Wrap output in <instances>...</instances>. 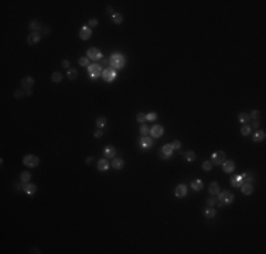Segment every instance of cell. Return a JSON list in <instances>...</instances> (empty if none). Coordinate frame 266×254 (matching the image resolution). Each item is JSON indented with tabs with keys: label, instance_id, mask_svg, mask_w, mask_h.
Masks as SVG:
<instances>
[{
	"label": "cell",
	"instance_id": "1",
	"mask_svg": "<svg viewBox=\"0 0 266 254\" xmlns=\"http://www.w3.org/2000/svg\"><path fill=\"white\" fill-rule=\"evenodd\" d=\"M125 64H126V58H125V55L119 54V52H115V54L110 55V58H109L110 68H113V69H122V68L125 66Z\"/></svg>",
	"mask_w": 266,
	"mask_h": 254
},
{
	"label": "cell",
	"instance_id": "2",
	"mask_svg": "<svg viewBox=\"0 0 266 254\" xmlns=\"http://www.w3.org/2000/svg\"><path fill=\"white\" fill-rule=\"evenodd\" d=\"M218 202L221 206H228L234 202V193L229 192V190H224L218 193Z\"/></svg>",
	"mask_w": 266,
	"mask_h": 254
},
{
	"label": "cell",
	"instance_id": "3",
	"mask_svg": "<svg viewBox=\"0 0 266 254\" xmlns=\"http://www.w3.org/2000/svg\"><path fill=\"white\" fill-rule=\"evenodd\" d=\"M102 66H101V64H91L89 66H88V74L91 76L92 79H95V78H99V76H102Z\"/></svg>",
	"mask_w": 266,
	"mask_h": 254
},
{
	"label": "cell",
	"instance_id": "4",
	"mask_svg": "<svg viewBox=\"0 0 266 254\" xmlns=\"http://www.w3.org/2000/svg\"><path fill=\"white\" fill-rule=\"evenodd\" d=\"M23 164L26 165V167H31V168H34V167H37V165L40 164V158L37 157V155L28 154V155H26V157L23 158Z\"/></svg>",
	"mask_w": 266,
	"mask_h": 254
},
{
	"label": "cell",
	"instance_id": "5",
	"mask_svg": "<svg viewBox=\"0 0 266 254\" xmlns=\"http://www.w3.org/2000/svg\"><path fill=\"white\" fill-rule=\"evenodd\" d=\"M102 78H104L105 82H113L115 81V78H116V69H113V68H110L108 66L106 69H104L102 72Z\"/></svg>",
	"mask_w": 266,
	"mask_h": 254
},
{
	"label": "cell",
	"instance_id": "6",
	"mask_svg": "<svg viewBox=\"0 0 266 254\" xmlns=\"http://www.w3.org/2000/svg\"><path fill=\"white\" fill-rule=\"evenodd\" d=\"M173 152H174V148L171 144H164L162 147V150H160V158L162 159H169L171 155H173Z\"/></svg>",
	"mask_w": 266,
	"mask_h": 254
},
{
	"label": "cell",
	"instance_id": "7",
	"mask_svg": "<svg viewBox=\"0 0 266 254\" xmlns=\"http://www.w3.org/2000/svg\"><path fill=\"white\" fill-rule=\"evenodd\" d=\"M86 57L89 58V59H92V61H99V59H102V52L99 51V48H89L88 50V52H86Z\"/></svg>",
	"mask_w": 266,
	"mask_h": 254
},
{
	"label": "cell",
	"instance_id": "8",
	"mask_svg": "<svg viewBox=\"0 0 266 254\" xmlns=\"http://www.w3.org/2000/svg\"><path fill=\"white\" fill-rule=\"evenodd\" d=\"M225 152L224 151H217L212 154V157H211V162L214 165H221L224 161H225Z\"/></svg>",
	"mask_w": 266,
	"mask_h": 254
},
{
	"label": "cell",
	"instance_id": "9",
	"mask_svg": "<svg viewBox=\"0 0 266 254\" xmlns=\"http://www.w3.org/2000/svg\"><path fill=\"white\" fill-rule=\"evenodd\" d=\"M139 146L142 147L143 150H149L153 147V140L147 136H142V139L139 140Z\"/></svg>",
	"mask_w": 266,
	"mask_h": 254
},
{
	"label": "cell",
	"instance_id": "10",
	"mask_svg": "<svg viewBox=\"0 0 266 254\" xmlns=\"http://www.w3.org/2000/svg\"><path fill=\"white\" fill-rule=\"evenodd\" d=\"M21 189H23L24 193H27V195H30V196H31V195H34V193L37 192V186H36L34 184L26 182V184H23V188H21Z\"/></svg>",
	"mask_w": 266,
	"mask_h": 254
},
{
	"label": "cell",
	"instance_id": "11",
	"mask_svg": "<svg viewBox=\"0 0 266 254\" xmlns=\"http://www.w3.org/2000/svg\"><path fill=\"white\" fill-rule=\"evenodd\" d=\"M91 35H92V30H91V27H88V25H85V27H82V28L79 30V37H81V40H84V41L89 40Z\"/></svg>",
	"mask_w": 266,
	"mask_h": 254
},
{
	"label": "cell",
	"instance_id": "12",
	"mask_svg": "<svg viewBox=\"0 0 266 254\" xmlns=\"http://www.w3.org/2000/svg\"><path fill=\"white\" fill-rule=\"evenodd\" d=\"M150 136H151L153 139H159V137H162V136H163V126H160V124L153 126L151 128H150Z\"/></svg>",
	"mask_w": 266,
	"mask_h": 254
},
{
	"label": "cell",
	"instance_id": "13",
	"mask_svg": "<svg viewBox=\"0 0 266 254\" xmlns=\"http://www.w3.org/2000/svg\"><path fill=\"white\" fill-rule=\"evenodd\" d=\"M187 192H188V188H187V185H184V184H180L174 190V193H175V196L177 198H184L186 195H187Z\"/></svg>",
	"mask_w": 266,
	"mask_h": 254
},
{
	"label": "cell",
	"instance_id": "14",
	"mask_svg": "<svg viewBox=\"0 0 266 254\" xmlns=\"http://www.w3.org/2000/svg\"><path fill=\"white\" fill-rule=\"evenodd\" d=\"M222 170H224V172H234L235 171V162L234 161H231V159H225L224 162H222Z\"/></svg>",
	"mask_w": 266,
	"mask_h": 254
},
{
	"label": "cell",
	"instance_id": "15",
	"mask_svg": "<svg viewBox=\"0 0 266 254\" xmlns=\"http://www.w3.org/2000/svg\"><path fill=\"white\" fill-rule=\"evenodd\" d=\"M245 182V179L242 177V174L241 175H234V177H231V185L235 186V188H241V185Z\"/></svg>",
	"mask_w": 266,
	"mask_h": 254
},
{
	"label": "cell",
	"instance_id": "16",
	"mask_svg": "<svg viewBox=\"0 0 266 254\" xmlns=\"http://www.w3.org/2000/svg\"><path fill=\"white\" fill-rule=\"evenodd\" d=\"M40 40H41V34L38 31H33L28 37H27V43L31 45V44H37Z\"/></svg>",
	"mask_w": 266,
	"mask_h": 254
},
{
	"label": "cell",
	"instance_id": "17",
	"mask_svg": "<svg viewBox=\"0 0 266 254\" xmlns=\"http://www.w3.org/2000/svg\"><path fill=\"white\" fill-rule=\"evenodd\" d=\"M104 155L105 158H115V155H116V148L113 146H106L104 150Z\"/></svg>",
	"mask_w": 266,
	"mask_h": 254
},
{
	"label": "cell",
	"instance_id": "18",
	"mask_svg": "<svg viewBox=\"0 0 266 254\" xmlns=\"http://www.w3.org/2000/svg\"><path fill=\"white\" fill-rule=\"evenodd\" d=\"M34 85V78L33 76H26V78H23L21 79V86L23 89H31V86Z\"/></svg>",
	"mask_w": 266,
	"mask_h": 254
},
{
	"label": "cell",
	"instance_id": "19",
	"mask_svg": "<svg viewBox=\"0 0 266 254\" xmlns=\"http://www.w3.org/2000/svg\"><path fill=\"white\" fill-rule=\"evenodd\" d=\"M241 190H242V193H244V195H246V196L252 195V192H253L252 184H249V182H244V184L241 185Z\"/></svg>",
	"mask_w": 266,
	"mask_h": 254
},
{
	"label": "cell",
	"instance_id": "20",
	"mask_svg": "<svg viewBox=\"0 0 266 254\" xmlns=\"http://www.w3.org/2000/svg\"><path fill=\"white\" fill-rule=\"evenodd\" d=\"M98 170L102 171V172L108 171V170H109V161H108L106 158L99 159V161H98Z\"/></svg>",
	"mask_w": 266,
	"mask_h": 254
},
{
	"label": "cell",
	"instance_id": "21",
	"mask_svg": "<svg viewBox=\"0 0 266 254\" xmlns=\"http://www.w3.org/2000/svg\"><path fill=\"white\" fill-rule=\"evenodd\" d=\"M125 167V161L122 158H112V168L113 170H122Z\"/></svg>",
	"mask_w": 266,
	"mask_h": 254
},
{
	"label": "cell",
	"instance_id": "22",
	"mask_svg": "<svg viewBox=\"0 0 266 254\" xmlns=\"http://www.w3.org/2000/svg\"><path fill=\"white\" fill-rule=\"evenodd\" d=\"M266 137V133L263 131V130H258L256 133L253 134V141L255 143H259V141H263Z\"/></svg>",
	"mask_w": 266,
	"mask_h": 254
},
{
	"label": "cell",
	"instance_id": "23",
	"mask_svg": "<svg viewBox=\"0 0 266 254\" xmlns=\"http://www.w3.org/2000/svg\"><path fill=\"white\" fill-rule=\"evenodd\" d=\"M208 190H209V193H211L212 196H214V195H218V193H220V185H218V182H212V184H209Z\"/></svg>",
	"mask_w": 266,
	"mask_h": 254
},
{
	"label": "cell",
	"instance_id": "24",
	"mask_svg": "<svg viewBox=\"0 0 266 254\" xmlns=\"http://www.w3.org/2000/svg\"><path fill=\"white\" fill-rule=\"evenodd\" d=\"M191 188L194 190H201L204 188V184H202L201 179H194L193 182H191Z\"/></svg>",
	"mask_w": 266,
	"mask_h": 254
},
{
	"label": "cell",
	"instance_id": "25",
	"mask_svg": "<svg viewBox=\"0 0 266 254\" xmlns=\"http://www.w3.org/2000/svg\"><path fill=\"white\" fill-rule=\"evenodd\" d=\"M30 30H33V31H38L40 28H43V25H41V23L40 21H37V20H33V21H30Z\"/></svg>",
	"mask_w": 266,
	"mask_h": 254
},
{
	"label": "cell",
	"instance_id": "26",
	"mask_svg": "<svg viewBox=\"0 0 266 254\" xmlns=\"http://www.w3.org/2000/svg\"><path fill=\"white\" fill-rule=\"evenodd\" d=\"M238 119H239V121L242 123V124H248L249 120H251V117H249V114L248 113H239L238 114Z\"/></svg>",
	"mask_w": 266,
	"mask_h": 254
},
{
	"label": "cell",
	"instance_id": "27",
	"mask_svg": "<svg viewBox=\"0 0 266 254\" xmlns=\"http://www.w3.org/2000/svg\"><path fill=\"white\" fill-rule=\"evenodd\" d=\"M77 76H78V72L77 69H74V68H70L68 72H67V78L70 79V81H74V79H77Z\"/></svg>",
	"mask_w": 266,
	"mask_h": 254
},
{
	"label": "cell",
	"instance_id": "28",
	"mask_svg": "<svg viewBox=\"0 0 266 254\" xmlns=\"http://www.w3.org/2000/svg\"><path fill=\"white\" fill-rule=\"evenodd\" d=\"M112 20H113L115 24H120V23L123 21V16H122L120 13H113V14H112Z\"/></svg>",
	"mask_w": 266,
	"mask_h": 254
},
{
	"label": "cell",
	"instance_id": "29",
	"mask_svg": "<svg viewBox=\"0 0 266 254\" xmlns=\"http://www.w3.org/2000/svg\"><path fill=\"white\" fill-rule=\"evenodd\" d=\"M184 158H186V161H187V162H193V161L195 159V152L194 151L184 152Z\"/></svg>",
	"mask_w": 266,
	"mask_h": 254
},
{
	"label": "cell",
	"instance_id": "30",
	"mask_svg": "<svg viewBox=\"0 0 266 254\" xmlns=\"http://www.w3.org/2000/svg\"><path fill=\"white\" fill-rule=\"evenodd\" d=\"M30 179H31V174H30V172H21V175H20V181H21L23 184L30 182Z\"/></svg>",
	"mask_w": 266,
	"mask_h": 254
},
{
	"label": "cell",
	"instance_id": "31",
	"mask_svg": "<svg viewBox=\"0 0 266 254\" xmlns=\"http://www.w3.org/2000/svg\"><path fill=\"white\" fill-rule=\"evenodd\" d=\"M252 131V127L249 126V124H244V126L241 127V134L242 136H249Z\"/></svg>",
	"mask_w": 266,
	"mask_h": 254
},
{
	"label": "cell",
	"instance_id": "32",
	"mask_svg": "<svg viewBox=\"0 0 266 254\" xmlns=\"http://www.w3.org/2000/svg\"><path fill=\"white\" fill-rule=\"evenodd\" d=\"M51 79L54 83H59L62 81V74H59V72H54L51 75Z\"/></svg>",
	"mask_w": 266,
	"mask_h": 254
},
{
	"label": "cell",
	"instance_id": "33",
	"mask_svg": "<svg viewBox=\"0 0 266 254\" xmlns=\"http://www.w3.org/2000/svg\"><path fill=\"white\" fill-rule=\"evenodd\" d=\"M204 215H205L207 219H212V217L215 216V209H214V208H207L205 212H204Z\"/></svg>",
	"mask_w": 266,
	"mask_h": 254
},
{
	"label": "cell",
	"instance_id": "34",
	"mask_svg": "<svg viewBox=\"0 0 266 254\" xmlns=\"http://www.w3.org/2000/svg\"><path fill=\"white\" fill-rule=\"evenodd\" d=\"M242 177H244V179H245V182H249V184H252V182H253L252 172H244V174H242Z\"/></svg>",
	"mask_w": 266,
	"mask_h": 254
},
{
	"label": "cell",
	"instance_id": "35",
	"mask_svg": "<svg viewBox=\"0 0 266 254\" xmlns=\"http://www.w3.org/2000/svg\"><path fill=\"white\" fill-rule=\"evenodd\" d=\"M96 126H98V128H104V127L106 126V119H105V117H98Z\"/></svg>",
	"mask_w": 266,
	"mask_h": 254
},
{
	"label": "cell",
	"instance_id": "36",
	"mask_svg": "<svg viewBox=\"0 0 266 254\" xmlns=\"http://www.w3.org/2000/svg\"><path fill=\"white\" fill-rule=\"evenodd\" d=\"M79 65L81 66H89V58L88 57H82V58H79Z\"/></svg>",
	"mask_w": 266,
	"mask_h": 254
},
{
	"label": "cell",
	"instance_id": "37",
	"mask_svg": "<svg viewBox=\"0 0 266 254\" xmlns=\"http://www.w3.org/2000/svg\"><path fill=\"white\" fill-rule=\"evenodd\" d=\"M140 134L142 136H147V134H150V128L146 124H142L140 126Z\"/></svg>",
	"mask_w": 266,
	"mask_h": 254
},
{
	"label": "cell",
	"instance_id": "38",
	"mask_svg": "<svg viewBox=\"0 0 266 254\" xmlns=\"http://www.w3.org/2000/svg\"><path fill=\"white\" fill-rule=\"evenodd\" d=\"M211 168H212V162L211 161H204L202 162V170L204 171H209Z\"/></svg>",
	"mask_w": 266,
	"mask_h": 254
},
{
	"label": "cell",
	"instance_id": "39",
	"mask_svg": "<svg viewBox=\"0 0 266 254\" xmlns=\"http://www.w3.org/2000/svg\"><path fill=\"white\" fill-rule=\"evenodd\" d=\"M157 117H159V116H157V113H153V112H151V113H147V114H146V120H149V121H154Z\"/></svg>",
	"mask_w": 266,
	"mask_h": 254
},
{
	"label": "cell",
	"instance_id": "40",
	"mask_svg": "<svg viewBox=\"0 0 266 254\" xmlns=\"http://www.w3.org/2000/svg\"><path fill=\"white\" fill-rule=\"evenodd\" d=\"M215 203H217V199H215L214 196H211V198H208V199H207V206H208V208L215 206Z\"/></svg>",
	"mask_w": 266,
	"mask_h": 254
},
{
	"label": "cell",
	"instance_id": "41",
	"mask_svg": "<svg viewBox=\"0 0 266 254\" xmlns=\"http://www.w3.org/2000/svg\"><path fill=\"white\" fill-rule=\"evenodd\" d=\"M249 117L253 119V120H258V119H259V112H258V110H252V112L249 113Z\"/></svg>",
	"mask_w": 266,
	"mask_h": 254
},
{
	"label": "cell",
	"instance_id": "42",
	"mask_svg": "<svg viewBox=\"0 0 266 254\" xmlns=\"http://www.w3.org/2000/svg\"><path fill=\"white\" fill-rule=\"evenodd\" d=\"M24 95H26V92H23L21 89H17V90L14 92V97H16V99H20V97H23Z\"/></svg>",
	"mask_w": 266,
	"mask_h": 254
},
{
	"label": "cell",
	"instance_id": "43",
	"mask_svg": "<svg viewBox=\"0 0 266 254\" xmlns=\"http://www.w3.org/2000/svg\"><path fill=\"white\" fill-rule=\"evenodd\" d=\"M136 119H137V121H139V123H143V121L146 120V114L140 112V113L136 114Z\"/></svg>",
	"mask_w": 266,
	"mask_h": 254
},
{
	"label": "cell",
	"instance_id": "44",
	"mask_svg": "<svg viewBox=\"0 0 266 254\" xmlns=\"http://www.w3.org/2000/svg\"><path fill=\"white\" fill-rule=\"evenodd\" d=\"M171 146H173V148H174V150H180V148H181V143H180L178 140H175V141H173V143H171Z\"/></svg>",
	"mask_w": 266,
	"mask_h": 254
},
{
	"label": "cell",
	"instance_id": "45",
	"mask_svg": "<svg viewBox=\"0 0 266 254\" xmlns=\"http://www.w3.org/2000/svg\"><path fill=\"white\" fill-rule=\"evenodd\" d=\"M88 25H89V27H96V25H98V20L96 19H91L89 21H88Z\"/></svg>",
	"mask_w": 266,
	"mask_h": 254
},
{
	"label": "cell",
	"instance_id": "46",
	"mask_svg": "<svg viewBox=\"0 0 266 254\" xmlns=\"http://www.w3.org/2000/svg\"><path fill=\"white\" fill-rule=\"evenodd\" d=\"M61 65H62L64 68H70V61H68V59H64V61L61 62Z\"/></svg>",
	"mask_w": 266,
	"mask_h": 254
},
{
	"label": "cell",
	"instance_id": "47",
	"mask_svg": "<svg viewBox=\"0 0 266 254\" xmlns=\"http://www.w3.org/2000/svg\"><path fill=\"white\" fill-rule=\"evenodd\" d=\"M95 137L99 139V137H102V131H101V128H98L96 131H95Z\"/></svg>",
	"mask_w": 266,
	"mask_h": 254
},
{
	"label": "cell",
	"instance_id": "48",
	"mask_svg": "<svg viewBox=\"0 0 266 254\" xmlns=\"http://www.w3.org/2000/svg\"><path fill=\"white\" fill-rule=\"evenodd\" d=\"M252 127H255V128H258V127H259V120H253Z\"/></svg>",
	"mask_w": 266,
	"mask_h": 254
},
{
	"label": "cell",
	"instance_id": "49",
	"mask_svg": "<svg viewBox=\"0 0 266 254\" xmlns=\"http://www.w3.org/2000/svg\"><path fill=\"white\" fill-rule=\"evenodd\" d=\"M92 161H93V157H88V158H86V161H85V162H86V164L89 165V164H92Z\"/></svg>",
	"mask_w": 266,
	"mask_h": 254
},
{
	"label": "cell",
	"instance_id": "50",
	"mask_svg": "<svg viewBox=\"0 0 266 254\" xmlns=\"http://www.w3.org/2000/svg\"><path fill=\"white\" fill-rule=\"evenodd\" d=\"M33 95V90L31 89H27L26 90V96H31Z\"/></svg>",
	"mask_w": 266,
	"mask_h": 254
},
{
	"label": "cell",
	"instance_id": "51",
	"mask_svg": "<svg viewBox=\"0 0 266 254\" xmlns=\"http://www.w3.org/2000/svg\"><path fill=\"white\" fill-rule=\"evenodd\" d=\"M106 10H108V13H109V14H113V9H112V7H108V9H106Z\"/></svg>",
	"mask_w": 266,
	"mask_h": 254
},
{
	"label": "cell",
	"instance_id": "52",
	"mask_svg": "<svg viewBox=\"0 0 266 254\" xmlns=\"http://www.w3.org/2000/svg\"><path fill=\"white\" fill-rule=\"evenodd\" d=\"M102 64H104V65H108V64H109V59H104V58H102Z\"/></svg>",
	"mask_w": 266,
	"mask_h": 254
},
{
	"label": "cell",
	"instance_id": "53",
	"mask_svg": "<svg viewBox=\"0 0 266 254\" xmlns=\"http://www.w3.org/2000/svg\"><path fill=\"white\" fill-rule=\"evenodd\" d=\"M31 253H40V251L37 250V248H31Z\"/></svg>",
	"mask_w": 266,
	"mask_h": 254
}]
</instances>
